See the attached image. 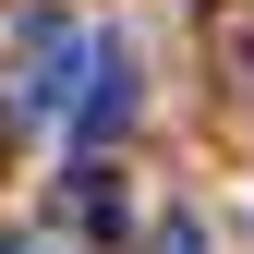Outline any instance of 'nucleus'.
I'll use <instances>...</instances> for the list:
<instances>
[{
  "label": "nucleus",
  "mask_w": 254,
  "mask_h": 254,
  "mask_svg": "<svg viewBox=\"0 0 254 254\" xmlns=\"http://www.w3.org/2000/svg\"><path fill=\"white\" fill-rule=\"evenodd\" d=\"M133 109H145V73H133V49H121V37H97V49H85V97H73V157H97L121 121H133Z\"/></svg>",
  "instance_id": "f257e3e1"
},
{
  "label": "nucleus",
  "mask_w": 254,
  "mask_h": 254,
  "mask_svg": "<svg viewBox=\"0 0 254 254\" xmlns=\"http://www.w3.org/2000/svg\"><path fill=\"white\" fill-rule=\"evenodd\" d=\"M97 49L73 12H24V73H12V97L24 109H73V61Z\"/></svg>",
  "instance_id": "f03ea898"
},
{
  "label": "nucleus",
  "mask_w": 254,
  "mask_h": 254,
  "mask_svg": "<svg viewBox=\"0 0 254 254\" xmlns=\"http://www.w3.org/2000/svg\"><path fill=\"white\" fill-rule=\"evenodd\" d=\"M157 254H206V230H194V218H170V230H157Z\"/></svg>",
  "instance_id": "7ed1b4c3"
},
{
  "label": "nucleus",
  "mask_w": 254,
  "mask_h": 254,
  "mask_svg": "<svg viewBox=\"0 0 254 254\" xmlns=\"http://www.w3.org/2000/svg\"><path fill=\"white\" fill-rule=\"evenodd\" d=\"M0 254H37V242H0Z\"/></svg>",
  "instance_id": "20e7f679"
}]
</instances>
